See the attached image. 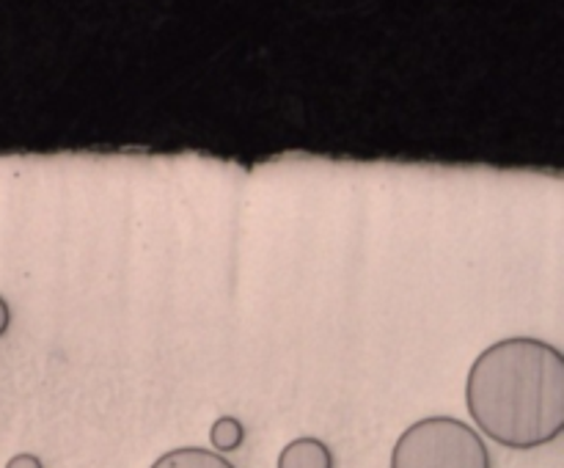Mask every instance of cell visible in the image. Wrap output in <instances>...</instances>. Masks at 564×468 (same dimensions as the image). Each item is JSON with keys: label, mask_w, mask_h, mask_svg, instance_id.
<instances>
[{"label": "cell", "mask_w": 564, "mask_h": 468, "mask_svg": "<svg viewBox=\"0 0 564 468\" xmlns=\"http://www.w3.org/2000/svg\"><path fill=\"white\" fill-rule=\"evenodd\" d=\"M466 407L479 433L507 449L554 444L564 429V356L534 336L494 341L468 369Z\"/></svg>", "instance_id": "cell-1"}, {"label": "cell", "mask_w": 564, "mask_h": 468, "mask_svg": "<svg viewBox=\"0 0 564 468\" xmlns=\"http://www.w3.org/2000/svg\"><path fill=\"white\" fill-rule=\"evenodd\" d=\"M391 468H494V457L477 427L455 416H427L397 438Z\"/></svg>", "instance_id": "cell-2"}, {"label": "cell", "mask_w": 564, "mask_h": 468, "mask_svg": "<svg viewBox=\"0 0 564 468\" xmlns=\"http://www.w3.org/2000/svg\"><path fill=\"white\" fill-rule=\"evenodd\" d=\"M275 468H334V451L325 440L303 435L281 449Z\"/></svg>", "instance_id": "cell-3"}, {"label": "cell", "mask_w": 564, "mask_h": 468, "mask_svg": "<svg viewBox=\"0 0 564 468\" xmlns=\"http://www.w3.org/2000/svg\"><path fill=\"white\" fill-rule=\"evenodd\" d=\"M149 468H237L235 462L226 455L215 449H204V446H180V449H171L165 455H160L158 460Z\"/></svg>", "instance_id": "cell-4"}, {"label": "cell", "mask_w": 564, "mask_h": 468, "mask_svg": "<svg viewBox=\"0 0 564 468\" xmlns=\"http://www.w3.org/2000/svg\"><path fill=\"white\" fill-rule=\"evenodd\" d=\"M209 440H213V449L220 451V455L235 451L242 444V424L235 416H220L209 429Z\"/></svg>", "instance_id": "cell-5"}, {"label": "cell", "mask_w": 564, "mask_h": 468, "mask_svg": "<svg viewBox=\"0 0 564 468\" xmlns=\"http://www.w3.org/2000/svg\"><path fill=\"white\" fill-rule=\"evenodd\" d=\"M6 468H44V466L36 455H28V451H22V455L11 457V460L6 462Z\"/></svg>", "instance_id": "cell-6"}, {"label": "cell", "mask_w": 564, "mask_h": 468, "mask_svg": "<svg viewBox=\"0 0 564 468\" xmlns=\"http://www.w3.org/2000/svg\"><path fill=\"white\" fill-rule=\"evenodd\" d=\"M9 325H11V308H9V303H6V297L0 295V339L6 336Z\"/></svg>", "instance_id": "cell-7"}]
</instances>
